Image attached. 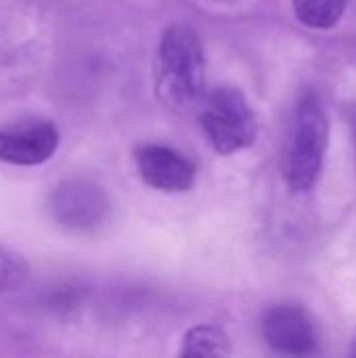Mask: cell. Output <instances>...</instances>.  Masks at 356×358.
Returning a JSON list of instances; mask_svg holds the SVG:
<instances>
[{"label": "cell", "mask_w": 356, "mask_h": 358, "mask_svg": "<svg viewBox=\"0 0 356 358\" xmlns=\"http://www.w3.org/2000/svg\"><path fill=\"white\" fill-rule=\"evenodd\" d=\"M329 122L315 92H306L294 107L281 149V174L294 193H308L323 170Z\"/></svg>", "instance_id": "obj_1"}, {"label": "cell", "mask_w": 356, "mask_h": 358, "mask_svg": "<svg viewBox=\"0 0 356 358\" xmlns=\"http://www.w3.org/2000/svg\"><path fill=\"white\" fill-rule=\"evenodd\" d=\"M204 48L193 27L172 23L159 42L157 94L172 107H191L204 92Z\"/></svg>", "instance_id": "obj_2"}, {"label": "cell", "mask_w": 356, "mask_h": 358, "mask_svg": "<svg viewBox=\"0 0 356 358\" xmlns=\"http://www.w3.org/2000/svg\"><path fill=\"white\" fill-rule=\"evenodd\" d=\"M201 130L220 155L237 153L254 145L256 115L241 90L222 86L208 94L201 111Z\"/></svg>", "instance_id": "obj_3"}, {"label": "cell", "mask_w": 356, "mask_h": 358, "mask_svg": "<svg viewBox=\"0 0 356 358\" xmlns=\"http://www.w3.org/2000/svg\"><path fill=\"white\" fill-rule=\"evenodd\" d=\"M48 212L63 229L88 233L101 229L109 220L111 201L97 182L86 178H69L50 191Z\"/></svg>", "instance_id": "obj_4"}, {"label": "cell", "mask_w": 356, "mask_h": 358, "mask_svg": "<svg viewBox=\"0 0 356 358\" xmlns=\"http://www.w3.org/2000/svg\"><path fill=\"white\" fill-rule=\"evenodd\" d=\"M59 149V130L42 117L0 126V162L13 166H40Z\"/></svg>", "instance_id": "obj_5"}, {"label": "cell", "mask_w": 356, "mask_h": 358, "mask_svg": "<svg viewBox=\"0 0 356 358\" xmlns=\"http://www.w3.org/2000/svg\"><path fill=\"white\" fill-rule=\"evenodd\" d=\"M134 162L141 178L151 189L164 193H183L189 191L195 182V166L183 153L172 147L147 143L134 151Z\"/></svg>", "instance_id": "obj_6"}, {"label": "cell", "mask_w": 356, "mask_h": 358, "mask_svg": "<svg viewBox=\"0 0 356 358\" xmlns=\"http://www.w3.org/2000/svg\"><path fill=\"white\" fill-rule=\"evenodd\" d=\"M262 336L266 344L281 355L306 357L317 350L319 336L313 319L298 306H273L262 319Z\"/></svg>", "instance_id": "obj_7"}, {"label": "cell", "mask_w": 356, "mask_h": 358, "mask_svg": "<svg viewBox=\"0 0 356 358\" xmlns=\"http://www.w3.org/2000/svg\"><path fill=\"white\" fill-rule=\"evenodd\" d=\"M229 352L227 334L214 325H195L183 338L180 357H225Z\"/></svg>", "instance_id": "obj_8"}, {"label": "cell", "mask_w": 356, "mask_h": 358, "mask_svg": "<svg viewBox=\"0 0 356 358\" xmlns=\"http://www.w3.org/2000/svg\"><path fill=\"white\" fill-rule=\"evenodd\" d=\"M346 2L348 0H292L298 21L313 29L334 27L342 19Z\"/></svg>", "instance_id": "obj_9"}, {"label": "cell", "mask_w": 356, "mask_h": 358, "mask_svg": "<svg viewBox=\"0 0 356 358\" xmlns=\"http://www.w3.org/2000/svg\"><path fill=\"white\" fill-rule=\"evenodd\" d=\"M27 262L21 254L0 248V294L21 287L27 279Z\"/></svg>", "instance_id": "obj_10"}, {"label": "cell", "mask_w": 356, "mask_h": 358, "mask_svg": "<svg viewBox=\"0 0 356 358\" xmlns=\"http://www.w3.org/2000/svg\"><path fill=\"white\" fill-rule=\"evenodd\" d=\"M350 355L356 357V331L353 334V340H350Z\"/></svg>", "instance_id": "obj_11"}]
</instances>
